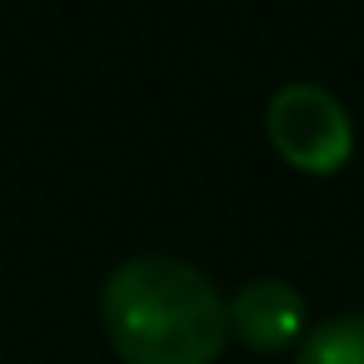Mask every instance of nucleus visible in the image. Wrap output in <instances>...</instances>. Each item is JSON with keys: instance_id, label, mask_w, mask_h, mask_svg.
Wrapping results in <instances>:
<instances>
[{"instance_id": "obj_4", "label": "nucleus", "mask_w": 364, "mask_h": 364, "mask_svg": "<svg viewBox=\"0 0 364 364\" xmlns=\"http://www.w3.org/2000/svg\"><path fill=\"white\" fill-rule=\"evenodd\" d=\"M294 364H364V309H349V314L314 324L304 334Z\"/></svg>"}, {"instance_id": "obj_1", "label": "nucleus", "mask_w": 364, "mask_h": 364, "mask_svg": "<svg viewBox=\"0 0 364 364\" xmlns=\"http://www.w3.org/2000/svg\"><path fill=\"white\" fill-rule=\"evenodd\" d=\"M100 324L125 364H215L230 319L205 269L175 255H130L100 284Z\"/></svg>"}, {"instance_id": "obj_3", "label": "nucleus", "mask_w": 364, "mask_h": 364, "mask_svg": "<svg viewBox=\"0 0 364 364\" xmlns=\"http://www.w3.org/2000/svg\"><path fill=\"white\" fill-rule=\"evenodd\" d=\"M225 319L245 349L279 354L304 334V294L274 274H259V279H245L225 299Z\"/></svg>"}, {"instance_id": "obj_2", "label": "nucleus", "mask_w": 364, "mask_h": 364, "mask_svg": "<svg viewBox=\"0 0 364 364\" xmlns=\"http://www.w3.org/2000/svg\"><path fill=\"white\" fill-rule=\"evenodd\" d=\"M264 135L274 155L299 175H334L354 155V120L344 100L314 80H289L269 95Z\"/></svg>"}]
</instances>
